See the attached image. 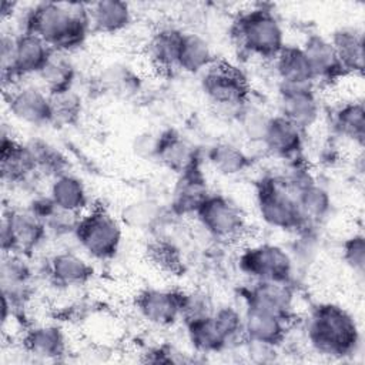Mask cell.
I'll return each instance as SVG.
<instances>
[{"label": "cell", "mask_w": 365, "mask_h": 365, "mask_svg": "<svg viewBox=\"0 0 365 365\" xmlns=\"http://www.w3.org/2000/svg\"><path fill=\"white\" fill-rule=\"evenodd\" d=\"M41 87L48 94H56L73 88L76 78V66L67 53L54 51L44 67L37 74Z\"/></svg>", "instance_id": "30"}, {"label": "cell", "mask_w": 365, "mask_h": 365, "mask_svg": "<svg viewBox=\"0 0 365 365\" xmlns=\"http://www.w3.org/2000/svg\"><path fill=\"white\" fill-rule=\"evenodd\" d=\"M201 77V88L204 94L221 107H241L251 93L247 76L234 64L215 60Z\"/></svg>", "instance_id": "6"}, {"label": "cell", "mask_w": 365, "mask_h": 365, "mask_svg": "<svg viewBox=\"0 0 365 365\" xmlns=\"http://www.w3.org/2000/svg\"><path fill=\"white\" fill-rule=\"evenodd\" d=\"M232 37L241 50L267 60H274L285 46L278 17L264 6L242 11L232 24Z\"/></svg>", "instance_id": "3"}, {"label": "cell", "mask_w": 365, "mask_h": 365, "mask_svg": "<svg viewBox=\"0 0 365 365\" xmlns=\"http://www.w3.org/2000/svg\"><path fill=\"white\" fill-rule=\"evenodd\" d=\"M47 227L30 208H13L3 212L1 250L3 254L31 255L44 241Z\"/></svg>", "instance_id": "7"}, {"label": "cell", "mask_w": 365, "mask_h": 365, "mask_svg": "<svg viewBox=\"0 0 365 365\" xmlns=\"http://www.w3.org/2000/svg\"><path fill=\"white\" fill-rule=\"evenodd\" d=\"M90 31L98 34H117L131 23L128 3L118 0H101L87 4Z\"/></svg>", "instance_id": "21"}, {"label": "cell", "mask_w": 365, "mask_h": 365, "mask_svg": "<svg viewBox=\"0 0 365 365\" xmlns=\"http://www.w3.org/2000/svg\"><path fill=\"white\" fill-rule=\"evenodd\" d=\"M24 258L26 257L17 254H3L0 271L1 288L3 297L11 304V307L23 302L27 295L31 271Z\"/></svg>", "instance_id": "25"}, {"label": "cell", "mask_w": 365, "mask_h": 365, "mask_svg": "<svg viewBox=\"0 0 365 365\" xmlns=\"http://www.w3.org/2000/svg\"><path fill=\"white\" fill-rule=\"evenodd\" d=\"M304 131L282 115H271L261 144L265 151L281 160H295L301 157Z\"/></svg>", "instance_id": "15"}, {"label": "cell", "mask_w": 365, "mask_h": 365, "mask_svg": "<svg viewBox=\"0 0 365 365\" xmlns=\"http://www.w3.org/2000/svg\"><path fill=\"white\" fill-rule=\"evenodd\" d=\"M210 194L207 178L201 170V163H197L178 174L173 191L171 208L177 215H195L197 210Z\"/></svg>", "instance_id": "14"}, {"label": "cell", "mask_w": 365, "mask_h": 365, "mask_svg": "<svg viewBox=\"0 0 365 365\" xmlns=\"http://www.w3.org/2000/svg\"><path fill=\"white\" fill-rule=\"evenodd\" d=\"M19 33L36 34L54 51L70 54L80 48L91 33L87 4L34 3L19 17Z\"/></svg>", "instance_id": "1"}, {"label": "cell", "mask_w": 365, "mask_h": 365, "mask_svg": "<svg viewBox=\"0 0 365 365\" xmlns=\"http://www.w3.org/2000/svg\"><path fill=\"white\" fill-rule=\"evenodd\" d=\"M16 7H17V4L16 3H9V1H3L1 3V11H0V14H1V20L4 21V20H7V19H11L14 14H16Z\"/></svg>", "instance_id": "44"}, {"label": "cell", "mask_w": 365, "mask_h": 365, "mask_svg": "<svg viewBox=\"0 0 365 365\" xmlns=\"http://www.w3.org/2000/svg\"><path fill=\"white\" fill-rule=\"evenodd\" d=\"M73 234L83 251L100 261L113 258L123 238L121 224L101 205L81 214Z\"/></svg>", "instance_id": "5"}, {"label": "cell", "mask_w": 365, "mask_h": 365, "mask_svg": "<svg viewBox=\"0 0 365 365\" xmlns=\"http://www.w3.org/2000/svg\"><path fill=\"white\" fill-rule=\"evenodd\" d=\"M51 53L53 48L38 36L31 33L14 34L13 73L17 81L31 74L37 76Z\"/></svg>", "instance_id": "16"}, {"label": "cell", "mask_w": 365, "mask_h": 365, "mask_svg": "<svg viewBox=\"0 0 365 365\" xmlns=\"http://www.w3.org/2000/svg\"><path fill=\"white\" fill-rule=\"evenodd\" d=\"M342 258L345 264L358 275L365 269V240L362 234H354L342 244Z\"/></svg>", "instance_id": "42"}, {"label": "cell", "mask_w": 365, "mask_h": 365, "mask_svg": "<svg viewBox=\"0 0 365 365\" xmlns=\"http://www.w3.org/2000/svg\"><path fill=\"white\" fill-rule=\"evenodd\" d=\"M301 47L311 64L315 83H332L346 74L329 38L321 34H309Z\"/></svg>", "instance_id": "17"}, {"label": "cell", "mask_w": 365, "mask_h": 365, "mask_svg": "<svg viewBox=\"0 0 365 365\" xmlns=\"http://www.w3.org/2000/svg\"><path fill=\"white\" fill-rule=\"evenodd\" d=\"M4 93L14 118L34 127L51 124L50 94L43 87L16 86Z\"/></svg>", "instance_id": "11"}, {"label": "cell", "mask_w": 365, "mask_h": 365, "mask_svg": "<svg viewBox=\"0 0 365 365\" xmlns=\"http://www.w3.org/2000/svg\"><path fill=\"white\" fill-rule=\"evenodd\" d=\"M346 74L364 71V33L356 27H341L329 37Z\"/></svg>", "instance_id": "27"}, {"label": "cell", "mask_w": 365, "mask_h": 365, "mask_svg": "<svg viewBox=\"0 0 365 365\" xmlns=\"http://www.w3.org/2000/svg\"><path fill=\"white\" fill-rule=\"evenodd\" d=\"M160 217V205L153 200H140L128 204L123 211V221L130 227L148 228Z\"/></svg>", "instance_id": "39"}, {"label": "cell", "mask_w": 365, "mask_h": 365, "mask_svg": "<svg viewBox=\"0 0 365 365\" xmlns=\"http://www.w3.org/2000/svg\"><path fill=\"white\" fill-rule=\"evenodd\" d=\"M0 168L3 181L10 184L23 182L37 173L27 144H21L4 133L0 145Z\"/></svg>", "instance_id": "20"}, {"label": "cell", "mask_w": 365, "mask_h": 365, "mask_svg": "<svg viewBox=\"0 0 365 365\" xmlns=\"http://www.w3.org/2000/svg\"><path fill=\"white\" fill-rule=\"evenodd\" d=\"M33 157L36 171L51 178L68 173V161L57 147L41 138H33L26 143Z\"/></svg>", "instance_id": "35"}, {"label": "cell", "mask_w": 365, "mask_h": 365, "mask_svg": "<svg viewBox=\"0 0 365 365\" xmlns=\"http://www.w3.org/2000/svg\"><path fill=\"white\" fill-rule=\"evenodd\" d=\"M48 195L60 210L77 215H81L88 204V195L83 181L70 173L53 178Z\"/></svg>", "instance_id": "26"}, {"label": "cell", "mask_w": 365, "mask_h": 365, "mask_svg": "<svg viewBox=\"0 0 365 365\" xmlns=\"http://www.w3.org/2000/svg\"><path fill=\"white\" fill-rule=\"evenodd\" d=\"M153 157L177 174L201 163L197 148L173 130L157 135Z\"/></svg>", "instance_id": "18"}, {"label": "cell", "mask_w": 365, "mask_h": 365, "mask_svg": "<svg viewBox=\"0 0 365 365\" xmlns=\"http://www.w3.org/2000/svg\"><path fill=\"white\" fill-rule=\"evenodd\" d=\"M271 115H265L264 113L258 110H250L244 111V115L241 118L242 121V128L245 135L255 143H261L268 125Z\"/></svg>", "instance_id": "43"}, {"label": "cell", "mask_w": 365, "mask_h": 365, "mask_svg": "<svg viewBox=\"0 0 365 365\" xmlns=\"http://www.w3.org/2000/svg\"><path fill=\"white\" fill-rule=\"evenodd\" d=\"M215 311L211 298L201 291L182 292L181 302V319L184 324L212 315Z\"/></svg>", "instance_id": "40"}, {"label": "cell", "mask_w": 365, "mask_h": 365, "mask_svg": "<svg viewBox=\"0 0 365 365\" xmlns=\"http://www.w3.org/2000/svg\"><path fill=\"white\" fill-rule=\"evenodd\" d=\"M257 210L262 221L277 230L307 228L295 194L284 175H265L257 184Z\"/></svg>", "instance_id": "4"}, {"label": "cell", "mask_w": 365, "mask_h": 365, "mask_svg": "<svg viewBox=\"0 0 365 365\" xmlns=\"http://www.w3.org/2000/svg\"><path fill=\"white\" fill-rule=\"evenodd\" d=\"M150 258L151 261L163 271H168L173 274L181 272L182 259L180 251L165 241H155L150 245Z\"/></svg>", "instance_id": "41"}, {"label": "cell", "mask_w": 365, "mask_h": 365, "mask_svg": "<svg viewBox=\"0 0 365 365\" xmlns=\"http://www.w3.org/2000/svg\"><path fill=\"white\" fill-rule=\"evenodd\" d=\"M195 217L210 235L221 241L237 240L245 231V218L240 207L221 194H210Z\"/></svg>", "instance_id": "9"}, {"label": "cell", "mask_w": 365, "mask_h": 365, "mask_svg": "<svg viewBox=\"0 0 365 365\" xmlns=\"http://www.w3.org/2000/svg\"><path fill=\"white\" fill-rule=\"evenodd\" d=\"M295 200L307 225L321 221L331 211V197L328 191L314 180L295 190Z\"/></svg>", "instance_id": "32"}, {"label": "cell", "mask_w": 365, "mask_h": 365, "mask_svg": "<svg viewBox=\"0 0 365 365\" xmlns=\"http://www.w3.org/2000/svg\"><path fill=\"white\" fill-rule=\"evenodd\" d=\"M103 87L115 96H128L135 91L138 83L130 67L123 64H111L106 67L101 77Z\"/></svg>", "instance_id": "37"}, {"label": "cell", "mask_w": 365, "mask_h": 365, "mask_svg": "<svg viewBox=\"0 0 365 365\" xmlns=\"http://www.w3.org/2000/svg\"><path fill=\"white\" fill-rule=\"evenodd\" d=\"M212 315L228 342V348L231 345L240 342V339L245 341L244 314H241L237 308L230 307V305L220 307V308H215Z\"/></svg>", "instance_id": "38"}, {"label": "cell", "mask_w": 365, "mask_h": 365, "mask_svg": "<svg viewBox=\"0 0 365 365\" xmlns=\"http://www.w3.org/2000/svg\"><path fill=\"white\" fill-rule=\"evenodd\" d=\"M245 309L267 312L289 322L292 318L294 291L289 282L254 281L242 291Z\"/></svg>", "instance_id": "10"}, {"label": "cell", "mask_w": 365, "mask_h": 365, "mask_svg": "<svg viewBox=\"0 0 365 365\" xmlns=\"http://www.w3.org/2000/svg\"><path fill=\"white\" fill-rule=\"evenodd\" d=\"M185 327L188 339L197 352L217 354L228 348V342L214 319V315L188 322Z\"/></svg>", "instance_id": "31"}, {"label": "cell", "mask_w": 365, "mask_h": 365, "mask_svg": "<svg viewBox=\"0 0 365 365\" xmlns=\"http://www.w3.org/2000/svg\"><path fill=\"white\" fill-rule=\"evenodd\" d=\"M279 115L305 131L312 127L321 113L314 87H281L278 97Z\"/></svg>", "instance_id": "13"}, {"label": "cell", "mask_w": 365, "mask_h": 365, "mask_svg": "<svg viewBox=\"0 0 365 365\" xmlns=\"http://www.w3.org/2000/svg\"><path fill=\"white\" fill-rule=\"evenodd\" d=\"M47 272L56 285L80 287L91 279L93 267L78 254L63 251L50 258Z\"/></svg>", "instance_id": "22"}, {"label": "cell", "mask_w": 365, "mask_h": 365, "mask_svg": "<svg viewBox=\"0 0 365 365\" xmlns=\"http://www.w3.org/2000/svg\"><path fill=\"white\" fill-rule=\"evenodd\" d=\"M51 103V124L56 127L73 125L81 115V97L70 88L67 91L50 94Z\"/></svg>", "instance_id": "36"}, {"label": "cell", "mask_w": 365, "mask_h": 365, "mask_svg": "<svg viewBox=\"0 0 365 365\" xmlns=\"http://www.w3.org/2000/svg\"><path fill=\"white\" fill-rule=\"evenodd\" d=\"M241 272L254 281L289 282L292 259L289 254L275 244H257L245 248L238 257Z\"/></svg>", "instance_id": "8"}, {"label": "cell", "mask_w": 365, "mask_h": 365, "mask_svg": "<svg viewBox=\"0 0 365 365\" xmlns=\"http://www.w3.org/2000/svg\"><path fill=\"white\" fill-rule=\"evenodd\" d=\"M211 167L222 175H237L251 165V157L238 145L217 143L207 153Z\"/></svg>", "instance_id": "34"}, {"label": "cell", "mask_w": 365, "mask_h": 365, "mask_svg": "<svg viewBox=\"0 0 365 365\" xmlns=\"http://www.w3.org/2000/svg\"><path fill=\"white\" fill-rule=\"evenodd\" d=\"M281 87H314L311 64L299 46H284L272 60Z\"/></svg>", "instance_id": "19"}, {"label": "cell", "mask_w": 365, "mask_h": 365, "mask_svg": "<svg viewBox=\"0 0 365 365\" xmlns=\"http://www.w3.org/2000/svg\"><path fill=\"white\" fill-rule=\"evenodd\" d=\"M184 31L177 27L158 29L147 43V57L154 68L170 73L177 70L180 44Z\"/></svg>", "instance_id": "24"}, {"label": "cell", "mask_w": 365, "mask_h": 365, "mask_svg": "<svg viewBox=\"0 0 365 365\" xmlns=\"http://www.w3.org/2000/svg\"><path fill=\"white\" fill-rule=\"evenodd\" d=\"M335 131L362 147L365 140V108L362 101H348L339 106L332 117Z\"/></svg>", "instance_id": "33"}, {"label": "cell", "mask_w": 365, "mask_h": 365, "mask_svg": "<svg viewBox=\"0 0 365 365\" xmlns=\"http://www.w3.org/2000/svg\"><path fill=\"white\" fill-rule=\"evenodd\" d=\"M182 292L147 288L135 298L138 314L155 327H170L181 319Z\"/></svg>", "instance_id": "12"}, {"label": "cell", "mask_w": 365, "mask_h": 365, "mask_svg": "<svg viewBox=\"0 0 365 365\" xmlns=\"http://www.w3.org/2000/svg\"><path fill=\"white\" fill-rule=\"evenodd\" d=\"M288 322L279 317L245 309L244 312V336L245 342L277 346L285 339Z\"/></svg>", "instance_id": "23"}, {"label": "cell", "mask_w": 365, "mask_h": 365, "mask_svg": "<svg viewBox=\"0 0 365 365\" xmlns=\"http://www.w3.org/2000/svg\"><path fill=\"white\" fill-rule=\"evenodd\" d=\"M214 61L215 57L210 43L194 31H184L178 51L177 70L198 74L207 70Z\"/></svg>", "instance_id": "29"}, {"label": "cell", "mask_w": 365, "mask_h": 365, "mask_svg": "<svg viewBox=\"0 0 365 365\" xmlns=\"http://www.w3.org/2000/svg\"><path fill=\"white\" fill-rule=\"evenodd\" d=\"M29 354L41 359H58L66 354V336L57 325H38L23 338Z\"/></svg>", "instance_id": "28"}, {"label": "cell", "mask_w": 365, "mask_h": 365, "mask_svg": "<svg viewBox=\"0 0 365 365\" xmlns=\"http://www.w3.org/2000/svg\"><path fill=\"white\" fill-rule=\"evenodd\" d=\"M307 338L321 355L344 358L356 352L361 332L355 318L342 307L318 304L307 319Z\"/></svg>", "instance_id": "2"}]
</instances>
